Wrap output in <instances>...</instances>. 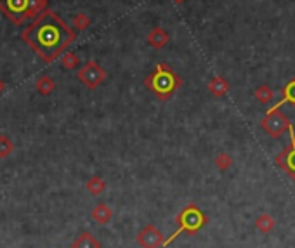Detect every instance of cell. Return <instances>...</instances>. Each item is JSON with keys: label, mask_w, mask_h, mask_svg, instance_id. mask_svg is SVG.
<instances>
[{"label": "cell", "mask_w": 295, "mask_h": 248, "mask_svg": "<svg viewBox=\"0 0 295 248\" xmlns=\"http://www.w3.org/2000/svg\"><path fill=\"white\" fill-rule=\"evenodd\" d=\"M78 80L87 89L94 91V89H97L106 80V70L99 65V63L87 61L82 66V70H78Z\"/></svg>", "instance_id": "obj_6"}, {"label": "cell", "mask_w": 295, "mask_h": 248, "mask_svg": "<svg viewBox=\"0 0 295 248\" xmlns=\"http://www.w3.org/2000/svg\"><path fill=\"white\" fill-rule=\"evenodd\" d=\"M73 26L78 30V32H84V30H87L91 26V18H89L85 12H78V14L73 18Z\"/></svg>", "instance_id": "obj_19"}, {"label": "cell", "mask_w": 295, "mask_h": 248, "mask_svg": "<svg viewBox=\"0 0 295 248\" xmlns=\"http://www.w3.org/2000/svg\"><path fill=\"white\" fill-rule=\"evenodd\" d=\"M281 94H283V99H280V102H276L275 106H271L267 111H278L280 109V106L286 104V102H290V104H295V78L290 80L288 84L283 87V91H281Z\"/></svg>", "instance_id": "obj_11"}, {"label": "cell", "mask_w": 295, "mask_h": 248, "mask_svg": "<svg viewBox=\"0 0 295 248\" xmlns=\"http://www.w3.org/2000/svg\"><path fill=\"white\" fill-rule=\"evenodd\" d=\"M4 89H6V84H4V82H2V80H0V94H2V92H4Z\"/></svg>", "instance_id": "obj_22"}, {"label": "cell", "mask_w": 295, "mask_h": 248, "mask_svg": "<svg viewBox=\"0 0 295 248\" xmlns=\"http://www.w3.org/2000/svg\"><path fill=\"white\" fill-rule=\"evenodd\" d=\"M216 167L219 170H228L233 167V158L228 153H219V155L216 156Z\"/></svg>", "instance_id": "obj_20"}, {"label": "cell", "mask_w": 295, "mask_h": 248, "mask_svg": "<svg viewBox=\"0 0 295 248\" xmlns=\"http://www.w3.org/2000/svg\"><path fill=\"white\" fill-rule=\"evenodd\" d=\"M73 248H101V243L91 233H84L73 241Z\"/></svg>", "instance_id": "obj_14"}, {"label": "cell", "mask_w": 295, "mask_h": 248, "mask_svg": "<svg viewBox=\"0 0 295 248\" xmlns=\"http://www.w3.org/2000/svg\"><path fill=\"white\" fill-rule=\"evenodd\" d=\"M146 42H148L149 47H153V49L160 50V49H164V47L170 42V35L165 32V28L155 26V28H151V32L148 33Z\"/></svg>", "instance_id": "obj_9"}, {"label": "cell", "mask_w": 295, "mask_h": 248, "mask_svg": "<svg viewBox=\"0 0 295 248\" xmlns=\"http://www.w3.org/2000/svg\"><path fill=\"white\" fill-rule=\"evenodd\" d=\"M144 84L158 99L165 101L174 96L175 91L182 85V80L167 63H158L155 71L144 80Z\"/></svg>", "instance_id": "obj_2"}, {"label": "cell", "mask_w": 295, "mask_h": 248, "mask_svg": "<svg viewBox=\"0 0 295 248\" xmlns=\"http://www.w3.org/2000/svg\"><path fill=\"white\" fill-rule=\"evenodd\" d=\"M207 89H208V92H210L212 96H216V97H224L226 94L229 92L231 84L224 78V76L216 75V76H213V78H210V82H208Z\"/></svg>", "instance_id": "obj_10"}, {"label": "cell", "mask_w": 295, "mask_h": 248, "mask_svg": "<svg viewBox=\"0 0 295 248\" xmlns=\"http://www.w3.org/2000/svg\"><path fill=\"white\" fill-rule=\"evenodd\" d=\"M61 65L63 68H66V70H75V68H78L80 65V58L75 52H66L61 58Z\"/></svg>", "instance_id": "obj_18"}, {"label": "cell", "mask_w": 295, "mask_h": 248, "mask_svg": "<svg viewBox=\"0 0 295 248\" xmlns=\"http://www.w3.org/2000/svg\"><path fill=\"white\" fill-rule=\"evenodd\" d=\"M254 97L260 102V104L266 106V104H271V101L275 99V92H273V89L269 87L267 84H262V85H259V87L255 89Z\"/></svg>", "instance_id": "obj_13"}, {"label": "cell", "mask_w": 295, "mask_h": 248, "mask_svg": "<svg viewBox=\"0 0 295 248\" xmlns=\"http://www.w3.org/2000/svg\"><path fill=\"white\" fill-rule=\"evenodd\" d=\"M85 187H87L89 193L92 195H101L102 191L106 189V182L102 181L101 177H97V175H94V177H91L87 181V184H85Z\"/></svg>", "instance_id": "obj_16"}, {"label": "cell", "mask_w": 295, "mask_h": 248, "mask_svg": "<svg viewBox=\"0 0 295 248\" xmlns=\"http://www.w3.org/2000/svg\"><path fill=\"white\" fill-rule=\"evenodd\" d=\"M54 87H56L54 80L50 78V76H47V75H42L40 78L37 80V91L40 92V94H44V96H47V94L52 92Z\"/></svg>", "instance_id": "obj_17"}, {"label": "cell", "mask_w": 295, "mask_h": 248, "mask_svg": "<svg viewBox=\"0 0 295 248\" xmlns=\"http://www.w3.org/2000/svg\"><path fill=\"white\" fill-rule=\"evenodd\" d=\"M12 151V143L9 137H6V135H0V158L11 155Z\"/></svg>", "instance_id": "obj_21"}, {"label": "cell", "mask_w": 295, "mask_h": 248, "mask_svg": "<svg viewBox=\"0 0 295 248\" xmlns=\"http://www.w3.org/2000/svg\"><path fill=\"white\" fill-rule=\"evenodd\" d=\"M172 2H174V4H177V6H181V4H184L186 0H172Z\"/></svg>", "instance_id": "obj_23"}, {"label": "cell", "mask_w": 295, "mask_h": 248, "mask_svg": "<svg viewBox=\"0 0 295 248\" xmlns=\"http://www.w3.org/2000/svg\"><path fill=\"white\" fill-rule=\"evenodd\" d=\"M205 222H207V217L203 215L202 210H200L196 205H187V207L182 210L181 213L177 215V224L179 228L175 229V233L170 236L169 239H165L164 246H169L170 243L174 241L175 238L179 236V234L182 233V231H186V233H196V231H200L205 226Z\"/></svg>", "instance_id": "obj_4"}, {"label": "cell", "mask_w": 295, "mask_h": 248, "mask_svg": "<svg viewBox=\"0 0 295 248\" xmlns=\"http://www.w3.org/2000/svg\"><path fill=\"white\" fill-rule=\"evenodd\" d=\"M21 38L40 56L42 61L54 63L73 44L76 35L54 11H44L24 30Z\"/></svg>", "instance_id": "obj_1"}, {"label": "cell", "mask_w": 295, "mask_h": 248, "mask_svg": "<svg viewBox=\"0 0 295 248\" xmlns=\"http://www.w3.org/2000/svg\"><path fill=\"white\" fill-rule=\"evenodd\" d=\"M290 139L292 141H290L288 146L276 156V165L281 167V169L290 175V179L295 181V132H293V127L290 129Z\"/></svg>", "instance_id": "obj_7"}, {"label": "cell", "mask_w": 295, "mask_h": 248, "mask_svg": "<svg viewBox=\"0 0 295 248\" xmlns=\"http://www.w3.org/2000/svg\"><path fill=\"white\" fill-rule=\"evenodd\" d=\"M260 127H262L273 139H280L285 132H290L292 123H290L288 118H286L283 113H280V111H266V117L260 120Z\"/></svg>", "instance_id": "obj_5"}, {"label": "cell", "mask_w": 295, "mask_h": 248, "mask_svg": "<svg viewBox=\"0 0 295 248\" xmlns=\"http://www.w3.org/2000/svg\"><path fill=\"white\" fill-rule=\"evenodd\" d=\"M275 226H276V221L273 219L269 213H262V215H259L257 221H255V228H257L262 234L271 233V231L275 229Z\"/></svg>", "instance_id": "obj_15"}, {"label": "cell", "mask_w": 295, "mask_h": 248, "mask_svg": "<svg viewBox=\"0 0 295 248\" xmlns=\"http://www.w3.org/2000/svg\"><path fill=\"white\" fill-rule=\"evenodd\" d=\"M164 243H165L164 234L153 224H148L146 228L138 234V245L141 248H160L164 246Z\"/></svg>", "instance_id": "obj_8"}, {"label": "cell", "mask_w": 295, "mask_h": 248, "mask_svg": "<svg viewBox=\"0 0 295 248\" xmlns=\"http://www.w3.org/2000/svg\"><path fill=\"white\" fill-rule=\"evenodd\" d=\"M45 6L47 0H0V11L14 24H23L24 21L37 18Z\"/></svg>", "instance_id": "obj_3"}, {"label": "cell", "mask_w": 295, "mask_h": 248, "mask_svg": "<svg viewBox=\"0 0 295 248\" xmlns=\"http://www.w3.org/2000/svg\"><path fill=\"white\" fill-rule=\"evenodd\" d=\"M113 217V210L108 207L106 203H99L94 207L92 210V219L96 222H99V224H106V222H110V219Z\"/></svg>", "instance_id": "obj_12"}]
</instances>
